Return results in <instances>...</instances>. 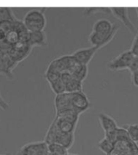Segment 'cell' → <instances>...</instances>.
<instances>
[{"mask_svg": "<svg viewBox=\"0 0 138 155\" xmlns=\"http://www.w3.org/2000/svg\"><path fill=\"white\" fill-rule=\"evenodd\" d=\"M135 57L130 50L124 51L108 62L107 68L110 71H122L125 69L128 70Z\"/></svg>", "mask_w": 138, "mask_h": 155, "instance_id": "obj_3", "label": "cell"}, {"mask_svg": "<svg viewBox=\"0 0 138 155\" xmlns=\"http://www.w3.org/2000/svg\"><path fill=\"white\" fill-rule=\"evenodd\" d=\"M98 13L108 14V13H111V10L109 8H90L84 10V15L86 16H90Z\"/></svg>", "mask_w": 138, "mask_h": 155, "instance_id": "obj_23", "label": "cell"}, {"mask_svg": "<svg viewBox=\"0 0 138 155\" xmlns=\"http://www.w3.org/2000/svg\"><path fill=\"white\" fill-rule=\"evenodd\" d=\"M98 49L96 47L90 46V47H85V48L78 49L72 54V55L77 61V63L88 66L90 62L92 61Z\"/></svg>", "mask_w": 138, "mask_h": 155, "instance_id": "obj_10", "label": "cell"}, {"mask_svg": "<svg viewBox=\"0 0 138 155\" xmlns=\"http://www.w3.org/2000/svg\"><path fill=\"white\" fill-rule=\"evenodd\" d=\"M4 41L12 46L18 43L19 41H20V34H19L18 31L14 30L10 32V33H8L7 34V37H6V39Z\"/></svg>", "mask_w": 138, "mask_h": 155, "instance_id": "obj_24", "label": "cell"}, {"mask_svg": "<svg viewBox=\"0 0 138 155\" xmlns=\"http://www.w3.org/2000/svg\"><path fill=\"white\" fill-rule=\"evenodd\" d=\"M28 44L30 46H45L47 44V37L45 31L40 32H29Z\"/></svg>", "mask_w": 138, "mask_h": 155, "instance_id": "obj_14", "label": "cell"}, {"mask_svg": "<svg viewBox=\"0 0 138 155\" xmlns=\"http://www.w3.org/2000/svg\"><path fill=\"white\" fill-rule=\"evenodd\" d=\"M115 144V143L112 142L111 140L104 137L99 142L97 143V147L103 153H105L106 155H110L114 150Z\"/></svg>", "mask_w": 138, "mask_h": 155, "instance_id": "obj_18", "label": "cell"}, {"mask_svg": "<svg viewBox=\"0 0 138 155\" xmlns=\"http://www.w3.org/2000/svg\"><path fill=\"white\" fill-rule=\"evenodd\" d=\"M130 51H132V53L136 56V57H138V34L136 33L135 36V38L133 39V43H132V46H131Z\"/></svg>", "mask_w": 138, "mask_h": 155, "instance_id": "obj_25", "label": "cell"}, {"mask_svg": "<svg viewBox=\"0 0 138 155\" xmlns=\"http://www.w3.org/2000/svg\"><path fill=\"white\" fill-rule=\"evenodd\" d=\"M80 115V114L79 113H77V111H75L74 110H64V111L55 114V117L61 118V119H64V120L78 124Z\"/></svg>", "mask_w": 138, "mask_h": 155, "instance_id": "obj_17", "label": "cell"}, {"mask_svg": "<svg viewBox=\"0 0 138 155\" xmlns=\"http://www.w3.org/2000/svg\"><path fill=\"white\" fill-rule=\"evenodd\" d=\"M67 155H79V154H76V153H68Z\"/></svg>", "mask_w": 138, "mask_h": 155, "instance_id": "obj_30", "label": "cell"}, {"mask_svg": "<svg viewBox=\"0 0 138 155\" xmlns=\"http://www.w3.org/2000/svg\"><path fill=\"white\" fill-rule=\"evenodd\" d=\"M110 10L111 14L121 23L123 24L130 33L134 34L137 33V28H136L129 17V9L128 8H111Z\"/></svg>", "mask_w": 138, "mask_h": 155, "instance_id": "obj_8", "label": "cell"}, {"mask_svg": "<svg viewBox=\"0 0 138 155\" xmlns=\"http://www.w3.org/2000/svg\"><path fill=\"white\" fill-rule=\"evenodd\" d=\"M120 27V25L113 23L108 19H99L95 21V23L94 24L92 31L99 33L101 35L115 38Z\"/></svg>", "mask_w": 138, "mask_h": 155, "instance_id": "obj_5", "label": "cell"}, {"mask_svg": "<svg viewBox=\"0 0 138 155\" xmlns=\"http://www.w3.org/2000/svg\"><path fill=\"white\" fill-rule=\"evenodd\" d=\"M48 150L49 152L54 155H67L69 153L67 148L56 143L48 145Z\"/></svg>", "mask_w": 138, "mask_h": 155, "instance_id": "obj_21", "label": "cell"}, {"mask_svg": "<svg viewBox=\"0 0 138 155\" xmlns=\"http://www.w3.org/2000/svg\"><path fill=\"white\" fill-rule=\"evenodd\" d=\"M136 13H137V15H138V8H136Z\"/></svg>", "mask_w": 138, "mask_h": 155, "instance_id": "obj_31", "label": "cell"}, {"mask_svg": "<svg viewBox=\"0 0 138 155\" xmlns=\"http://www.w3.org/2000/svg\"><path fill=\"white\" fill-rule=\"evenodd\" d=\"M71 103L72 109L80 114L87 111L92 107V103L84 91L71 94Z\"/></svg>", "mask_w": 138, "mask_h": 155, "instance_id": "obj_6", "label": "cell"}, {"mask_svg": "<svg viewBox=\"0 0 138 155\" xmlns=\"http://www.w3.org/2000/svg\"><path fill=\"white\" fill-rule=\"evenodd\" d=\"M123 127L126 130L128 136L133 142L138 143V124H132L123 125Z\"/></svg>", "mask_w": 138, "mask_h": 155, "instance_id": "obj_19", "label": "cell"}, {"mask_svg": "<svg viewBox=\"0 0 138 155\" xmlns=\"http://www.w3.org/2000/svg\"><path fill=\"white\" fill-rule=\"evenodd\" d=\"M88 73H89V68L87 65L77 64L74 68L70 71V74L75 79L78 80L80 81L84 82V81L87 78Z\"/></svg>", "mask_w": 138, "mask_h": 155, "instance_id": "obj_16", "label": "cell"}, {"mask_svg": "<svg viewBox=\"0 0 138 155\" xmlns=\"http://www.w3.org/2000/svg\"><path fill=\"white\" fill-rule=\"evenodd\" d=\"M50 87H51V90L53 91L55 95H59V94H62L66 93V88H65V84H64V82L62 81L61 79H59L55 81L49 83Z\"/></svg>", "mask_w": 138, "mask_h": 155, "instance_id": "obj_22", "label": "cell"}, {"mask_svg": "<svg viewBox=\"0 0 138 155\" xmlns=\"http://www.w3.org/2000/svg\"><path fill=\"white\" fill-rule=\"evenodd\" d=\"M137 58H138V57H137Z\"/></svg>", "mask_w": 138, "mask_h": 155, "instance_id": "obj_33", "label": "cell"}, {"mask_svg": "<svg viewBox=\"0 0 138 155\" xmlns=\"http://www.w3.org/2000/svg\"><path fill=\"white\" fill-rule=\"evenodd\" d=\"M6 37H7V33L2 28H0V42L4 41L6 39Z\"/></svg>", "mask_w": 138, "mask_h": 155, "instance_id": "obj_29", "label": "cell"}, {"mask_svg": "<svg viewBox=\"0 0 138 155\" xmlns=\"http://www.w3.org/2000/svg\"><path fill=\"white\" fill-rule=\"evenodd\" d=\"M33 47L30 46L28 42L19 41L18 43L12 46V48L8 52V54L15 64H18L20 62L26 59L29 55Z\"/></svg>", "mask_w": 138, "mask_h": 155, "instance_id": "obj_7", "label": "cell"}, {"mask_svg": "<svg viewBox=\"0 0 138 155\" xmlns=\"http://www.w3.org/2000/svg\"><path fill=\"white\" fill-rule=\"evenodd\" d=\"M0 155H9V154H0Z\"/></svg>", "mask_w": 138, "mask_h": 155, "instance_id": "obj_32", "label": "cell"}, {"mask_svg": "<svg viewBox=\"0 0 138 155\" xmlns=\"http://www.w3.org/2000/svg\"><path fill=\"white\" fill-rule=\"evenodd\" d=\"M98 120L105 134L114 132L119 127L116 121L110 115L106 113H100L98 114Z\"/></svg>", "mask_w": 138, "mask_h": 155, "instance_id": "obj_13", "label": "cell"}, {"mask_svg": "<svg viewBox=\"0 0 138 155\" xmlns=\"http://www.w3.org/2000/svg\"><path fill=\"white\" fill-rule=\"evenodd\" d=\"M16 155H53L49 152L48 145L44 140L29 142L23 145Z\"/></svg>", "mask_w": 138, "mask_h": 155, "instance_id": "obj_4", "label": "cell"}, {"mask_svg": "<svg viewBox=\"0 0 138 155\" xmlns=\"http://www.w3.org/2000/svg\"><path fill=\"white\" fill-rule=\"evenodd\" d=\"M17 64L11 59L8 53L0 51V74H2L9 81L14 79L13 69Z\"/></svg>", "mask_w": 138, "mask_h": 155, "instance_id": "obj_9", "label": "cell"}, {"mask_svg": "<svg viewBox=\"0 0 138 155\" xmlns=\"http://www.w3.org/2000/svg\"><path fill=\"white\" fill-rule=\"evenodd\" d=\"M22 22L28 32L44 31L47 24L45 12L38 8L28 11L24 16Z\"/></svg>", "mask_w": 138, "mask_h": 155, "instance_id": "obj_2", "label": "cell"}, {"mask_svg": "<svg viewBox=\"0 0 138 155\" xmlns=\"http://www.w3.org/2000/svg\"><path fill=\"white\" fill-rule=\"evenodd\" d=\"M75 133H63L58 129L55 122L54 120L50 125L48 130L46 133V137L44 141L47 144H53L56 143L63 145L67 150L71 149L74 144L75 141Z\"/></svg>", "mask_w": 138, "mask_h": 155, "instance_id": "obj_1", "label": "cell"}, {"mask_svg": "<svg viewBox=\"0 0 138 155\" xmlns=\"http://www.w3.org/2000/svg\"><path fill=\"white\" fill-rule=\"evenodd\" d=\"M131 78H132L133 85L138 88V70L131 73Z\"/></svg>", "mask_w": 138, "mask_h": 155, "instance_id": "obj_28", "label": "cell"}, {"mask_svg": "<svg viewBox=\"0 0 138 155\" xmlns=\"http://www.w3.org/2000/svg\"><path fill=\"white\" fill-rule=\"evenodd\" d=\"M18 20L15 17L12 8H0V22L5 21H16Z\"/></svg>", "mask_w": 138, "mask_h": 155, "instance_id": "obj_20", "label": "cell"}, {"mask_svg": "<svg viewBox=\"0 0 138 155\" xmlns=\"http://www.w3.org/2000/svg\"><path fill=\"white\" fill-rule=\"evenodd\" d=\"M138 70V58L137 57H135V59L133 61L132 64L129 67V68H128V71H130L131 73H133L134 71H137Z\"/></svg>", "mask_w": 138, "mask_h": 155, "instance_id": "obj_27", "label": "cell"}, {"mask_svg": "<svg viewBox=\"0 0 138 155\" xmlns=\"http://www.w3.org/2000/svg\"><path fill=\"white\" fill-rule=\"evenodd\" d=\"M55 114H59L67 110H73L71 103V94L64 93V94L55 95L54 100Z\"/></svg>", "mask_w": 138, "mask_h": 155, "instance_id": "obj_12", "label": "cell"}, {"mask_svg": "<svg viewBox=\"0 0 138 155\" xmlns=\"http://www.w3.org/2000/svg\"><path fill=\"white\" fill-rule=\"evenodd\" d=\"M60 79L65 84L66 93L73 94L83 91V82L73 78L70 73H63Z\"/></svg>", "mask_w": 138, "mask_h": 155, "instance_id": "obj_11", "label": "cell"}, {"mask_svg": "<svg viewBox=\"0 0 138 155\" xmlns=\"http://www.w3.org/2000/svg\"><path fill=\"white\" fill-rule=\"evenodd\" d=\"M9 108H10V106L4 100V98L2 96V94H1V92H0V109L3 110V111H5V110H8Z\"/></svg>", "mask_w": 138, "mask_h": 155, "instance_id": "obj_26", "label": "cell"}, {"mask_svg": "<svg viewBox=\"0 0 138 155\" xmlns=\"http://www.w3.org/2000/svg\"><path fill=\"white\" fill-rule=\"evenodd\" d=\"M54 121L55 122L58 129L63 133H75V131L77 129V123L71 122L68 120H64L61 118L54 117Z\"/></svg>", "mask_w": 138, "mask_h": 155, "instance_id": "obj_15", "label": "cell"}]
</instances>
